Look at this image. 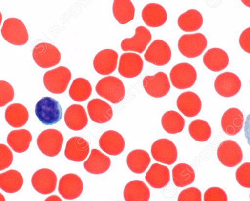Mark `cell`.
Returning <instances> with one entry per match:
<instances>
[{"mask_svg": "<svg viewBox=\"0 0 250 201\" xmlns=\"http://www.w3.org/2000/svg\"><path fill=\"white\" fill-rule=\"evenodd\" d=\"M35 112L39 121L46 125L57 123L62 114L59 102L50 97H43L37 102Z\"/></svg>", "mask_w": 250, "mask_h": 201, "instance_id": "6da1fadb", "label": "cell"}, {"mask_svg": "<svg viewBox=\"0 0 250 201\" xmlns=\"http://www.w3.org/2000/svg\"><path fill=\"white\" fill-rule=\"evenodd\" d=\"M95 90L99 96L113 104L121 101L125 95L123 82L118 78L112 76L101 79L97 83Z\"/></svg>", "mask_w": 250, "mask_h": 201, "instance_id": "7a4b0ae2", "label": "cell"}, {"mask_svg": "<svg viewBox=\"0 0 250 201\" xmlns=\"http://www.w3.org/2000/svg\"><path fill=\"white\" fill-rule=\"evenodd\" d=\"M3 38L15 45H22L28 40V34L24 23L16 18H9L4 22L1 29Z\"/></svg>", "mask_w": 250, "mask_h": 201, "instance_id": "3957f363", "label": "cell"}, {"mask_svg": "<svg viewBox=\"0 0 250 201\" xmlns=\"http://www.w3.org/2000/svg\"><path fill=\"white\" fill-rule=\"evenodd\" d=\"M71 78L70 71L64 66H59L45 72L43 83L45 88L54 94L64 92Z\"/></svg>", "mask_w": 250, "mask_h": 201, "instance_id": "277c9868", "label": "cell"}, {"mask_svg": "<svg viewBox=\"0 0 250 201\" xmlns=\"http://www.w3.org/2000/svg\"><path fill=\"white\" fill-rule=\"evenodd\" d=\"M63 142L62 134L57 130L49 129L41 132L37 139L40 150L48 157L57 156L60 152Z\"/></svg>", "mask_w": 250, "mask_h": 201, "instance_id": "5b68a950", "label": "cell"}, {"mask_svg": "<svg viewBox=\"0 0 250 201\" xmlns=\"http://www.w3.org/2000/svg\"><path fill=\"white\" fill-rule=\"evenodd\" d=\"M207 45L206 38L200 33L184 34L180 38L178 42L179 50L183 55L188 58L200 56Z\"/></svg>", "mask_w": 250, "mask_h": 201, "instance_id": "8992f818", "label": "cell"}, {"mask_svg": "<svg viewBox=\"0 0 250 201\" xmlns=\"http://www.w3.org/2000/svg\"><path fill=\"white\" fill-rule=\"evenodd\" d=\"M169 77L171 83L175 88L184 89L193 85L197 79V73L190 64L183 62L172 67Z\"/></svg>", "mask_w": 250, "mask_h": 201, "instance_id": "52a82bcc", "label": "cell"}, {"mask_svg": "<svg viewBox=\"0 0 250 201\" xmlns=\"http://www.w3.org/2000/svg\"><path fill=\"white\" fill-rule=\"evenodd\" d=\"M32 56L36 63L40 67L47 68L58 64L61 60V53L52 44L42 42L33 48Z\"/></svg>", "mask_w": 250, "mask_h": 201, "instance_id": "ba28073f", "label": "cell"}, {"mask_svg": "<svg viewBox=\"0 0 250 201\" xmlns=\"http://www.w3.org/2000/svg\"><path fill=\"white\" fill-rule=\"evenodd\" d=\"M151 152L155 161L167 165L175 163L178 156L176 146L167 139H160L154 141L151 146Z\"/></svg>", "mask_w": 250, "mask_h": 201, "instance_id": "9c48e42d", "label": "cell"}, {"mask_svg": "<svg viewBox=\"0 0 250 201\" xmlns=\"http://www.w3.org/2000/svg\"><path fill=\"white\" fill-rule=\"evenodd\" d=\"M217 157L222 164L232 167L241 162L243 153L236 142L232 140H226L219 145L217 149Z\"/></svg>", "mask_w": 250, "mask_h": 201, "instance_id": "30bf717a", "label": "cell"}, {"mask_svg": "<svg viewBox=\"0 0 250 201\" xmlns=\"http://www.w3.org/2000/svg\"><path fill=\"white\" fill-rule=\"evenodd\" d=\"M143 85L146 93L154 98L165 96L170 88L168 77L163 72H159L153 76H145Z\"/></svg>", "mask_w": 250, "mask_h": 201, "instance_id": "8fae6325", "label": "cell"}, {"mask_svg": "<svg viewBox=\"0 0 250 201\" xmlns=\"http://www.w3.org/2000/svg\"><path fill=\"white\" fill-rule=\"evenodd\" d=\"M171 49L165 41L156 40L149 46L144 54V58L147 62L157 66L167 64L170 60Z\"/></svg>", "mask_w": 250, "mask_h": 201, "instance_id": "7c38bea8", "label": "cell"}, {"mask_svg": "<svg viewBox=\"0 0 250 201\" xmlns=\"http://www.w3.org/2000/svg\"><path fill=\"white\" fill-rule=\"evenodd\" d=\"M241 80L236 74L226 72L219 75L214 82L215 89L218 94L224 97H230L239 91Z\"/></svg>", "mask_w": 250, "mask_h": 201, "instance_id": "4fadbf2b", "label": "cell"}, {"mask_svg": "<svg viewBox=\"0 0 250 201\" xmlns=\"http://www.w3.org/2000/svg\"><path fill=\"white\" fill-rule=\"evenodd\" d=\"M33 188L39 193L49 194L55 190L57 176L51 170L42 168L36 171L31 179Z\"/></svg>", "mask_w": 250, "mask_h": 201, "instance_id": "5bb4252c", "label": "cell"}, {"mask_svg": "<svg viewBox=\"0 0 250 201\" xmlns=\"http://www.w3.org/2000/svg\"><path fill=\"white\" fill-rule=\"evenodd\" d=\"M143 68V61L139 54L126 52L120 56L118 72L123 77L127 78L135 77L141 73Z\"/></svg>", "mask_w": 250, "mask_h": 201, "instance_id": "9a60e30c", "label": "cell"}, {"mask_svg": "<svg viewBox=\"0 0 250 201\" xmlns=\"http://www.w3.org/2000/svg\"><path fill=\"white\" fill-rule=\"evenodd\" d=\"M151 40V34L146 27L140 26L135 29V35L124 39L121 43L123 51H132L142 53Z\"/></svg>", "mask_w": 250, "mask_h": 201, "instance_id": "2e32d148", "label": "cell"}, {"mask_svg": "<svg viewBox=\"0 0 250 201\" xmlns=\"http://www.w3.org/2000/svg\"><path fill=\"white\" fill-rule=\"evenodd\" d=\"M83 183L78 175L69 173L63 176L60 180L58 191L60 194L67 200H73L82 194Z\"/></svg>", "mask_w": 250, "mask_h": 201, "instance_id": "e0dca14e", "label": "cell"}, {"mask_svg": "<svg viewBox=\"0 0 250 201\" xmlns=\"http://www.w3.org/2000/svg\"><path fill=\"white\" fill-rule=\"evenodd\" d=\"M118 54L116 51L105 49L99 52L93 60L95 71L102 75H107L113 72L117 67Z\"/></svg>", "mask_w": 250, "mask_h": 201, "instance_id": "ac0fdd59", "label": "cell"}, {"mask_svg": "<svg viewBox=\"0 0 250 201\" xmlns=\"http://www.w3.org/2000/svg\"><path fill=\"white\" fill-rule=\"evenodd\" d=\"M99 144L106 153L113 156L121 154L124 150L125 142L123 136L114 130L104 132L101 136Z\"/></svg>", "mask_w": 250, "mask_h": 201, "instance_id": "d6986e66", "label": "cell"}, {"mask_svg": "<svg viewBox=\"0 0 250 201\" xmlns=\"http://www.w3.org/2000/svg\"><path fill=\"white\" fill-rule=\"evenodd\" d=\"M176 104L179 111L187 117L197 116L202 108L200 97L191 91L181 93L177 99Z\"/></svg>", "mask_w": 250, "mask_h": 201, "instance_id": "ffe728a7", "label": "cell"}, {"mask_svg": "<svg viewBox=\"0 0 250 201\" xmlns=\"http://www.w3.org/2000/svg\"><path fill=\"white\" fill-rule=\"evenodd\" d=\"M89 152L87 141L82 137H73L67 142L64 155L70 160L80 162L85 159Z\"/></svg>", "mask_w": 250, "mask_h": 201, "instance_id": "44dd1931", "label": "cell"}, {"mask_svg": "<svg viewBox=\"0 0 250 201\" xmlns=\"http://www.w3.org/2000/svg\"><path fill=\"white\" fill-rule=\"evenodd\" d=\"M243 122L242 112L236 108H231L223 114L221 123L222 128L226 134L234 136L241 131Z\"/></svg>", "mask_w": 250, "mask_h": 201, "instance_id": "7402d4cb", "label": "cell"}, {"mask_svg": "<svg viewBox=\"0 0 250 201\" xmlns=\"http://www.w3.org/2000/svg\"><path fill=\"white\" fill-rule=\"evenodd\" d=\"M87 108L90 119L98 123L107 122L113 116L111 106L100 99L91 100L88 102Z\"/></svg>", "mask_w": 250, "mask_h": 201, "instance_id": "603a6c76", "label": "cell"}, {"mask_svg": "<svg viewBox=\"0 0 250 201\" xmlns=\"http://www.w3.org/2000/svg\"><path fill=\"white\" fill-rule=\"evenodd\" d=\"M142 18L146 25L158 27L167 21V14L165 8L157 3H149L142 11Z\"/></svg>", "mask_w": 250, "mask_h": 201, "instance_id": "cb8c5ba5", "label": "cell"}, {"mask_svg": "<svg viewBox=\"0 0 250 201\" xmlns=\"http://www.w3.org/2000/svg\"><path fill=\"white\" fill-rule=\"evenodd\" d=\"M64 119L67 126L75 131L83 129L88 122V118L84 108L79 104L70 106L65 112Z\"/></svg>", "mask_w": 250, "mask_h": 201, "instance_id": "d4e9b609", "label": "cell"}, {"mask_svg": "<svg viewBox=\"0 0 250 201\" xmlns=\"http://www.w3.org/2000/svg\"><path fill=\"white\" fill-rule=\"evenodd\" d=\"M111 164L110 159L96 149L91 150L88 159L83 163L84 169L93 174H101L107 171Z\"/></svg>", "mask_w": 250, "mask_h": 201, "instance_id": "484cf974", "label": "cell"}, {"mask_svg": "<svg viewBox=\"0 0 250 201\" xmlns=\"http://www.w3.org/2000/svg\"><path fill=\"white\" fill-rule=\"evenodd\" d=\"M145 179L152 187L162 188L167 185L169 181V170L165 165L153 163L146 172Z\"/></svg>", "mask_w": 250, "mask_h": 201, "instance_id": "4316f807", "label": "cell"}, {"mask_svg": "<svg viewBox=\"0 0 250 201\" xmlns=\"http://www.w3.org/2000/svg\"><path fill=\"white\" fill-rule=\"evenodd\" d=\"M123 195L125 201H148L150 190L147 186L140 180H133L125 186Z\"/></svg>", "mask_w": 250, "mask_h": 201, "instance_id": "83f0119b", "label": "cell"}, {"mask_svg": "<svg viewBox=\"0 0 250 201\" xmlns=\"http://www.w3.org/2000/svg\"><path fill=\"white\" fill-rule=\"evenodd\" d=\"M203 60L205 65L214 72L223 70L229 63L227 53L218 48H213L208 50L204 54Z\"/></svg>", "mask_w": 250, "mask_h": 201, "instance_id": "f1b7e54d", "label": "cell"}, {"mask_svg": "<svg viewBox=\"0 0 250 201\" xmlns=\"http://www.w3.org/2000/svg\"><path fill=\"white\" fill-rule=\"evenodd\" d=\"M28 117L27 109L20 103L12 104L5 110V118L7 122L15 128L24 125L28 121Z\"/></svg>", "mask_w": 250, "mask_h": 201, "instance_id": "f546056e", "label": "cell"}, {"mask_svg": "<svg viewBox=\"0 0 250 201\" xmlns=\"http://www.w3.org/2000/svg\"><path fill=\"white\" fill-rule=\"evenodd\" d=\"M151 159L149 154L142 149L131 151L126 158V163L129 169L133 173L141 174L149 166Z\"/></svg>", "mask_w": 250, "mask_h": 201, "instance_id": "4dcf8cb0", "label": "cell"}, {"mask_svg": "<svg viewBox=\"0 0 250 201\" xmlns=\"http://www.w3.org/2000/svg\"><path fill=\"white\" fill-rule=\"evenodd\" d=\"M32 139V135L28 130L20 129L11 131L7 136V141L15 152L22 153L28 149Z\"/></svg>", "mask_w": 250, "mask_h": 201, "instance_id": "1f68e13d", "label": "cell"}, {"mask_svg": "<svg viewBox=\"0 0 250 201\" xmlns=\"http://www.w3.org/2000/svg\"><path fill=\"white\" fill-rule=\"evenodd\" d=\"M177 22L180 28L184 31L193 32L202 26L203 19L200 12L189 9L179 16Z\"/></svg>", "mask_w": 250, "mask_h": 201, "instance_id": "d6a6232c", "label": "cell"}, {"mask_svg": "<svg viewBox=\"0 0 250 201\" xmlns=\"http://www.w3.org/2000/svg\"><path fill=\"white\" fill-rule=\"evenodd\" d=\"M173 181L178 187H183L192 183L195 180V172L189 165L180 163L172 170Z\"/></svg>", "mask_w": 250, "mask_h": 201, "instance_id": "836d02e7", "label": "cell"}, {"mask_svg": "<svg viewBox=\"0 0 250 201\" xmlns=\"http://www.w3.org/2000/svg\"><path fill=\"white\" fill-rule=\"evenodd\" d=\"M23 179L15 170H9L0 174V187L6 193H14L22 186Z\"/></svg>", "mask_w": 250, "mask_h": 201, "instance_id": "e575fe53", "label": "cell"}, {"mask_svg": "<svg viewBox=\"0 0 250 201\" xmlns=\"http://www.w3.org/2000/svg\"><path fill=\"white\" fill-rule=\"evenodd\" d=\"M112 11L115 18L121 24L128 23L134 17L135 8L129 0H114Z\"/></svg>", "mask_w": 250, "mask_h": 201, "instance_id": "d590c367", "label": "cell"}, {"mask_svg": "<svg viewBox=\"0 0 250 201\" xmlns=\"http://www.w3.org/2000/svg\"><path fill=\"white\" fill-rule=\"evenodd\" d=\"M161 124L167 133L176 134L183 130L185 120L177 112L170 110L164 114L161 119Z\"/></svg>", "mask_w": 250, "mask_h": 201, "instance_id": "8d00e7d4", "label": "cell"}, {"mask_svg": "<svg viewBox=\"0 0 250 201\" xmlns=\"http://www.w3.org/2000/svg\"><path fill=\"white\" fill-rule=\"evenodd\" d=\"M91 93V84L87 80L82 78L75 79L69 90L71 98L78 102H82L88 99Z\"/></svg>", "mask_w": 250, "mask_h": 201, "instance_id": "74e56055", "label": "cell"}, {"mask_svg": "<svg viewBox=\"0 0 250 201\" xmlns=\"http://www.w3.org/2000/svg\"><path fill=\"white\" fill-rule=\"evenodd\" d=\"M188 131L191 137L200 142L207 141L211 134V129L209 124L201 119L193 121L189 125Z\"/></svg>", "mask_w": 250, "mask_h": 201, "instance_id": "f35d334b", "label": "cell"}, {"mask_svg": "<svg viewBox=\"0 0 250 201\" xmlns=\"http://www.w3.org/2000/svg\"><path fill=\"white\" fill-rule=\"evenodd\" d=\"M238 183L245 188H250V162H245L237 168L235 173Z\"/></svg>", "mask_w": 250, "mask_h": 201, "instance_id": "ab89813d", "label": "cell"}, {"mask_svg": "<svg viewBox=\"0 0 250 201\" xmlns=\"http://www.w3.org/2000/svg\"><path fill=\"white\" fill-rule=\"evenodd\" d=\"M14 96L12 86L7 81H0V106L2 107L11 101Z\"/></svg>", "mask_w": 250, "mask_h": 201, "instance_id": "60d3db41", "label": "cell"}, {"mask_svg": "<svg viewBox=\"0 0 250 201\" xmlns=\"http://www.w3.org/2000/svg\"><path fill=\"white\" fill-rule=\"evenodd\" d=\"M204 201H227V196L222 189L213 187L208 189L204 193Z\"/></svg>", "mask_w": 250, "mask_h": 201, "instance_id": "b9f144b4", "label": "cell"}, {"mask_svg": "<svg viewBox=\"0 0 250 201\" xmlns=\"http://www.w3.org/2000/svg\"><path fill=\"white\" fill-rule=\"evenodd\" d=\"M177 201H202L201 192L196 187L186 188L180 193Z\"/></svg>", "mask_w": 250, "mask_h": 201, "instance_id": "7bdbcfd3", "label": "cell"}, {"mask_svg": "<svg viewBox=\"0 0 250 201\" xmlns=\"http://www.w3.org/2000/svg\"><path fill=\"white\" fill-rule=\"evenodd\" d=\"M0 170L9 167L13 161V154L11 150L5 145L0 144Z\"/></svg>", "mask_w": 250, "mask_h": 201, "instance_id": "ee69618b", "label": "cell"}, {"mask_svg": "<svg viewBox=\"0 0 250 201\" xmlns=\"http://www.w3.org/2000/svg\"><path fill=\"white\" fill-rule=\"evenodd\" d=\"M239 42L243 50L250 54V27L242 32L239 37Z\"/></svg>", "mask_w": 250, "mask_h": 201, "instance_id": "f6af8a7d", "label": "cell"}, {"mask_svg": "<svg viewBox=\"0 0 250 201\" xmlns=\"http://www.w3.org/2000/svg\"><path fill=\"white\" fill-rule=\"evenodd\" d=\"M244 129L245 137L248 144L250 146V114L246 118Z\"/></svg>", "mask_w": 250, "mask_h": 201, "instance_id": "bcb514c9", "label": "cell"}, {"mask_svg": "<svg viewBox=\"0 0 250 201\" xmlns=\"http://www.w3.org/2000/svg\"><path fill=\"white\" fill-rule=\"evenodd\" d=\"M44 201H62V200L57 195H51L47 197Z\"/></svg>", "mask_w": 250, "mask_h": 201, "instance_id": "7dc6e473", "label": "cell"}, {"mask_svg": "<svg viewBox=\"0 0 250 201\" xmlns=\"http://www.w3.org/2000/svg\"><path fill=\"white\" fill-rule=\"evenodd\" d=\"M242 2L247 6L250 7V0H242Z\"/></svg>", "mask_w": 250, "mask_h": 201, "instance_id": "c3c4849f", "label": "cell"}, {"mask_svg": "<svg viewBox=\"0 0 250 201\" xmlns=\"http://www.w3.org/2000/svg\"><path fill=\"white\" fill-rule=\"evenodd\" d=\"M0 201H5L4 197L0 194Z\"/></svg>", "mask_w": 250, "mask_h": 201, "instance_id": "681fc988", "label": "cell"}, {"mask_svg": "<svg viewBox=\"0 0 250 201\" xmlns=\"http://www.w3.org/2000/svg\"></svg>", "mask_w": 250, "mask_h": 201, "instance_id": "f907efd6", "label": "cell"}]
</instances>
